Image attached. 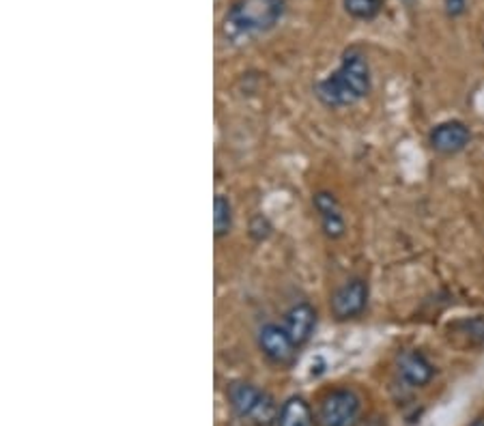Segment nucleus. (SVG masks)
Instances as JSON below:
<instances>
[{"label":"nucleus","instance_id":"nucleus-1","mask_svg":"<svg viewBox=\"0 0 484 426\" xmlns=\"http://www.w3.org/2000/svg\"><path fill=\"white\" fill-rule=\"evenodd\" d=\"M370 93V67L359 52H349L340 67L317 85V97L328 108H347Z\"/></svg>","mask_w":484,"mask_h":426},{"label":"nucleus","instance_id":"nucleus-2","mask_svg":"<svg viewBox=\"0 0 484 426\" xmlns=\"http://www.w3.org/2000/svg\"><path fill=\"white\" fill-rule=\"evenodd\" d=\"M287 11V0H233L222 31L230 41L258 37L276 28Z\"/></svg>","mask_w":484,"mask_h":426},{"label":"nucleus","instance_id":"nucleus-3","mask_svg":"<svg viewBox=\"0 0 484 426\" xmlns=\"http://www.w3.org/2000/svg\"><path fill=\"white\" fill-rule=\"evenodd\" d=\"M228 402L237 416L252 420L258 426H269L276 420L274 399L263 390L250 386V383H230Z\"/></svg>","mask_w":484,"mask_h":426},{"label":"nucleus","instance_id":"nucleus-4","mask_svg":"<svg viewBox=\"0 0 484 426\" xmlns=\"http://www.w3.org/2000/svg\"><path fill=\"white\" fill-rule=\"evenodd\" d=\"M359 418V399L351 390H334L318 407L321 426H356Z\"/></svg>","mask_w":484,"mask_h":426},{"label":"nucleus","instance_id":"nucleus-5","mask_svg":"<svg viewBox=\"0 0 484 426\" xmlns=\"http://www.w3.org/2000/svg\"><path fill=\"white\" fill-rule=\"evenodd\" d=\"M366 304H368V284L362 278H353L334 293L332 312L336 319H353L362 315Z\"/></svg>","mask_w":484,"mask_h":426},{"label":"nucleus","instance_id":"nucleus-6","mask_svg":"<svg viewBox=\"0 0 484 426\" xmlns=\"http://www.w3.org/2000/svg\"><path fill=\"white\" fill-rule=\"evenodd\" d=\"M258 347L276 364L291 362L295 358V349H297L291 336L287 334V330L276 323H267L258 330Z\"/></svg>","mask_w":484,"mask_h":426},{"label":"nucleus","instance_id":"nucleus-7","mask_svg":"<svg viewBox=\"0 0 484 426\" xmlns=\"http://www.w3.org/2000/svg\"><path fill=\"white\" fill-rule=\"evenodd\" d=\"M471 132L463 121H444L430 132V147L435 151L452 156V153L463 151L469 145Z\"/></svg>","mask_w":484,"mask_h":426},{"label":"nucleus","instance_id":"nucleus-8","mask_svg":"<svg viewBox=\"0 0 484 426\" xmlns=\"http://www.w3.org/2000/svg\"><path fill=\"white\" fill-rule=\"evenodd\" d=\"M315 325H317L315 308L302 301V304L293 306L291 310L287 312L285 325H282V328L287 330V334L291 336V340L295 342V345L302 347L310 340L312 331H315Z\"/></svg>","mask_w":484,"mask_h":426},{"label":"nucleus","instance_id":"nucleus-9","mask_svg":"<svg viewBox=\"0 0 484 426\" xmlns=\"http://www.w3.org/2000/svg\"><path fill=\"white\" fill-rule=\"evenodd\" d=\"M398 375L411 388H422L433 379L435 369L420 351H405L398 355Z\"/></svg>","mask_w":484,"mask_h":426},{"label":"nucleus","instance_id":"nucleus-10","mask_svg":"<svg viewBox=\"0 0 484 426\" xmlns=\"http://www.w3.org/2000/svg\"><path fill=\"white\" fill-rule=\"evenodd\" d=\"M315 209L318 213V218H321L326 235L332 237V239H338V237H342V233H345V218H342L340 207L338 203H336V198L332 197V194L318 192L315 197Z\"/></svg>","mask_w":484,"mask_h":426},{"label":"nucleus","instance_id":"nucleus-11","mask_svg":"<svg viewBox=\"0 0 484 426\" xmlns=\"http://www.w3.org/2000/svg\"><path fill=\"white\" fill-rule=\"evenodd\" d=\"M278 426H312V411L308 402L299 399V396L288 399L280 410Z\"/></svg>","mask_w":484,"mask_h":426},{"label":"nucleus","instance_id":"nucleus-12","mask_svg":"<svg viewBox=\"0 0 484 426\" xmlns=\"http://www.w3.org/2000/svg\"><path fill=\"white\" fill-rule=\"evenodd\" d=\"M342 5L356 20H375L383 11V0H342Z\"/></svg>","mask_w":484,"mask_h":426},{"label":"nucleus","instance_id":"nucleus-13","mask_svg":"<svg viewBox=\"0 0 484 426\" xmlns=\"http://www.w3.org/2000/svg\"><path fill=\"white\" fill-rule=\"evenodd\" d=\"M230 227H233V207H230L228 198H224L222 194H217L214 200V230L216 237L228 235Z\"/></svg>","mask_w":484,"mask_h":426},{"label":"nucleus","instance_id":"nucleus-14","mask_svg":"<svg viewBox=\"0 0 484 426\" xmlns=\"http://www.w3.org/2000/svg\"><path fill=\"white\" fill-rule=\"evenodd\" d=\"M444 5H446L448 17L463 15L465 9H468V0H444Z\"/></svg>","mask_w":484,"mask_h":426},{"label":"nucleus","instance_id":"nucleus-15","mask_svg":"<svg viewBox=\"0 0 484 426\" xmlns=\"http://www.w3.org/2000/svg\"><path fill=\"white\" fill-rule=\"evenodd\" d=\"M469 426H484V418H476L474 422H471Z\"/></svg>","mask_w":484,"mask_h":426}]
</instances>
